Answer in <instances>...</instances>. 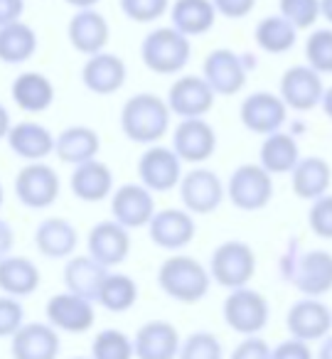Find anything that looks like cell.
I'll use <instances>...</instances> for the list:
<instances>
[{
	"label": "cell",
	"instance_id": "2",
	"mask_svg": "<svg viewBox=\"0 0 332 359\" xmlns=\"http://www.w3.org/2000/svg\"><path fill=\"white\" fill-rule=\"evenodd\" d=\"M158 285L168 298L185 305H192L199 303L209 293L212 273L197 259H192V256L173 254L160 264Z\"/></svg>",
	"mask_w": 332,
	"mask_h": 359
},
{
	"label": "cell",
	"instance_id": "6",
	"mask_svg": "<svg viewBox=\"0 0 332 359\" xmlns=\"http://www.w3.org/2000/svg\"><path fill=\"white\" fill-rule=\"evenodd\" d=\"M227 197L237 210L258 212L273 200V175L258 163H244L229 175Z\"/></svg>",
	"mask_w": 332,
	"mask_h": 359
},
{
	"label": "cell",
	"instance_id": "50",
	"mask_svg": "<svg viewBox=\"0 0 332 359\" xmlns=\"http://www.w3.org/2000/svg\"><path fill=\"white\" fill-rule=\"evenodd\" d=\"M13 128V121H11V114H8V109L3 104H0V140L8 138V133H11Z\"/></svg>",
	"mask_w": 332,
	"mask_h": 359
},
{
	"label": "cell",
	"instance_id": "39",
	"mask_svg": "<svg viewBox=\"0 0 332 359\" xmlns=\"http://www.w3.org/2000/svg\"><path fill=\"white\" fill-rule=\"evenodd\" d=\"M305 65L317 74H332V27L310 32L305 40Z\"/></svg>",
	"mask_w": 332,
	"mask_h": 359
},
{
	"label": "cell",
	"instance_id": "53",
	"mask_svg": "<svg viewBox=\"0 0 332 359\" xmlns=\"http://www.w3.org/2000/svg\"><path fill=\"white\" fill-rule=\"evenodd\" d=\"M65 3L72 8H77V11H91V8H96L99 0H65Z\"/></svg>",
	"mask_w": 332,
	"mask_h": 359
},
{
	"label": "cell",
	"instance_id": "4",
	"mask_svg": "<svg viewBox=\"0 0 332 359\" xmlns=\"http://www.w3.org/2000/svg\"><path fill=\"white\" fill-rule=\"evenodd\" d=\"M209 273L214 283H219L222 288H246L256 273V254L246 241L229 239L212 251Z\"/></svg>",
	"mask_w": 332,
	"mask_h": 359
},
{
	"label": "cell",
	"instance_id": "12",
	"mask_svg": "<svg viewBox=\"0 0 332 359\" xmlns=\"http://www.w3.org/2000/svg\"><path fill=\"white\" fill-rule=\"evenodd\" d=\"M239 118L244 128L256 135H271L283 128L288 121V106L278 94L271 91H253L239 106Z\"/></svg>",
	"mask_w": 332,
	"mask_h": 359
},
{
	"label": "cell",
	"instance_id": "33",
	"mask_svg": "<svg viewBox=\"0 0 332 359\" xmlns=\"http://www.w3.org/2000/svg\"><path fill=\"white\" fill-rule=\"evenodd\" d=\"M15 106L25 114H42L55 101V84L42 72H22L11 86Z\"/></svg>",
	"mask_w": 332,
	"mask_h": 359
},
{
	"label": "cell",
	"instance_id": "36",
	"mask_svg": "<svg viewBox=\"0 0 332 359\" xmlns=\"http://www.w3.org/2000/svg\"><path fill=\"white\" fill-rule=\"evenodd\" d=\"M253 40H256L258 50L266 52V55H286L296 47L298 27H293L278 13V15H268L258 20L256 30H253Z\"/></svg>",
	"mask_w": 332,
	"mask_h": 359
},
{
	"label": "cell",
	"instance_id": "13",
	"mask_svg": "<svg viewBox=\"0 0 332 359\" xmlns=\"http://www.w3.org/2000/svg\"><path fill=\"white\" fill-rule=\"evenodd\" d=\"M278 96L286 101L288 109L307 114V111L317 109V106L322 104V96H325L322 74H317V72L307 65L291 67V69L283 72Z\"/></svg>",
	"mask_w": 332,
	"mask_h": 359
},
{
	"label": "cell",
	"instance_id": "46",
	"mask_svg": "<svg viewBox=\"0 0 332 359\" xmlns=\"http://www.w3.org/2000/svg\"><path fill=\"white\" fill-rule=\"evenodd\" d=\"M214 8L222 18L227 20H241V18H248L256 8V0H212Z\"/></svg>",
	"mask_w": 332,
	"mask_h": 359
},
{
	"label": "cell",
	"instance_id": "34",
	"mask_svg": "<svg viewBox=\"0 0 332 359\" xmlns=\"http://www.w3.org/2000/svg\"><path fill=\"white\" fill-rule=\"evenodd\" d=\"M300 145L291 133H271L263 138L258 150V165L271 175H291L300 163Z\"/></svg>",
	"mask_w": 332,
	"mask_h": 359
},
{
	"label": "cell",
	"instance_id": "35",
	"mask_svg": "<svg viewBox=\"0 0 332 359\" xmlns=\"http://www.w3.org/2000/svg\"><path fill=\"white\" fill-rule=\"evenodd\" d=\"M37 52V32L27 22H13L0 27V62L3 65H25Z\"/></svg>",
	"mask_w": 332,
	"mask_h": 359
},
{
	"label": "cell",
	"instance_id": "17",
	"mask_svg": "<svg viewBox=\"0 0 332 359\" xmlns=\"http://www.w3.org/2000/svg\"><path fill=\"white\" fill-rule=\"evenodd\" d=\"M155 200L153 192L148 187H143L140 182H128L121 185L119 190L111 195V215L119 224H124L126 229H140L148 226L150 219L155 217Z\"/></svg>",
	"mask_w": 332,
	"mask_h": 359
},
{
	"label": "cell",
	"instance_id": "38",
	"mask_svg": "<svg viewBox=\"0 0 332 359\" xmlns=\"http://www.w3.org/2000/svg\"><path fill=\"white\" fill-rule=\"evenodd\" d=\"M133 339L121 330H101L91 342V359H133Z\"/></svg>",
	"mask_w": 332,
	"mask_h": 359
},
{
	"label": "cell",
	"instance_id": "44",
	"mask_svg": "<svg viewBox=\"0 0 332 359\" xmlns=\"http://www.w3.org/2000/svg\"><path fill=\"white\" fill-rule=\"evenodd\" d=\"M25 325V308L18 298L0 295V337H15Z\"/></svg>",
	"mask_w": 332,
	"mask_h": 359
},
{
	"label": "cell",
	"instance_id": "15",
	"mask_svg": "<svg viewBox=\"0 0 332 359\" xmlns=\"http://www.w3.org/2000/svg\"><path fill=\"white\" fill-rule=\"evenodd\" d=\"M202 76L217 96H234L246 86V62L229 47H219L204 57Z\"/></svg>",
	"mask_w": 332,
	"mask_h": 359
},
{
	"label": "cell",
	"instance_id": "41",
	"mask_svg": "<svg viewBox=\"0 0 332 359\" xmlns=\"http://www.w3.org/2000/svg\"><path fill=\"white\" fill-rule=\"evenodd\" d=\"M178 359H224V349L217 334L199 330L182 339Z\"/></svg>",
	"mask_w": 332,
	"mask_h": 359
},
{
	"label": "cell",
	"instance_id": "54",
	"mask_svg": "<svg viewBox=\"0 0 332 359\" xmlns=\"http://www.w3.org/2000/svg\"><path fill=\"white\" fill-rule=\"evenodd\" d=\"M320 8H322V18H325L332 27V0H320Z\"/></svg>",
	"mask_w": 332,
	"mask_h": 359
},
{
	"label": "cell",
	"instance_id": "52",
	"mask_svg": "<svg viewBox=\"0 0 332 359\" xmlns=\"http://www.w3.org/2000/svg\"><path fill=\"white\" fill-rule=\"evenodd\" d=\"M320 109H322V114H325L327 118L332 121V86H327V89H325V96H322Z\"/></svg>",
	"mask_w": 332,
	"mask_h": 359
},
{
	"label": "cell",
	"instance_id": "42",
	"mask_svg": "<svg viewBox=\"0 0 332 359\" xmlns=\"http://www.w3.org/2000/svg\"><path fill=\"white\" fill-rule=\"evenodd\" d=\"M170 0H119V8L133 22H155L170 11Z\"/></svg>",
	"mask_w": 332,
	"mask_h": 359
},
{
	"label": "cell",
	"instance_id": "5",
	"mask_svg": "<svg viewBox=\"0 0 332 359\" xmlns=\"http://www.w3.org/2000/svg\"><path fill=\"white\" fill-rule=\"evenodd\" d=\"M283 276L303 293V298H320L332 290V254L312 249L283 261Z\"/></svg>",
	"mask_w": 332,
	"mask_h": 359
},
{
	"label": "cell",
	"instance_id": "56",
	"mask_svg": "<svg viewBox=\"0 0 332 359\" xmlns=\"http://www.w3.org/2000/svg\"><path fill=\"white\" fill-rule=\"evenodd\" d=\"M72 359H91V357H72Z\"/></svg>",
	"mask_w": 332,
	"mask_h": 359
},
{
	"label": "cell",
	"instance_id": "10",
	"mask_svg": "<svg viewBox=\"0 0 332 359\" xmlns=\"http://www.w3.org/2000/svg\"><path fill=\"white\" fill-rule=\"evenodd\" d=\"M135 170H138L140 185L148 187L153 195L155 192H173L185 177L180 155L165 145H150L138 158Z\"/></svg>",
	"mask_w": 332,
	"mask_h": 359
},
{
	"label": "cell",
	"instance_id": "1",
	"mask_svg": "<svg viewBox=\"0 0 332 359\" xmlns=\"http://www.w3.org/2000/svg\"><path fill=\"white\" fill-rule=\"evenodd\" d=\"M170 111L168 101L158 94H135L121 109V130L131 143L140 145H158V140L170 128Z\"/></svg>",
	"mask_w": 332,
	"mask_h": 359
},
{
	"label": "cell",
	"instance_id": "3",
	"mask_svg": "<svg viewBox=\"0 0 332 359\" xmlns=\"http://www.w3.org/2000/svg\"><path fill=\"white\" fill-rule=\"evenodd\" d=\"M190 55H192L190 37H185L173 25L155 27L140 42V60L153 74L160 76L180 74L187 67Z\"/></svg>",
	"mask_w": 332,
	"mask_h": 359
},
{
	"label": "cell",
	"instance_id": "9",
	"mask_svg": "<svg viewBox=\"0 0 332 359\" xmlns=\"http://www.w3.org/2000/svg\"><path fill=\"white\" fill-rule=\"evenodd\" d=\"M15 197L27 210H50L60 197V175L47 163H27L15 175Z\"/></svg>",
	"mask_w": 332,
	"mask_h": 359
},
{
	"label": "cell",
	"instance_id": "22",
	"mask_svg": "<svg viewBox=\"0 0 332 359\" xmlns=\"http://www.w3.org/2000/svg\"><path fill=\"white\" fill-rule=\"evenodd\" d=\"M135 359H178L182 339L173 323L168 320H150L140 325L133 337Z\"/></svg>",
	"mask_w": 332,
	"mask_h": 359
},
{
	"label": "cell",
	"instance_id": "25",
	"mask_svg": "<svg viewBox=\"0 0 332 359\" xmlns=\"http://www.w3.org/2000/svg\"><path fill=\"white\" fill-rule=\"evenodd\" d=\"M6 140L8 148L18 158L27 160V163H45L47 155L55 153L57 135H52V130L37 121H22V123L13 126Z\"/></svg>",
	"mask_w": 332,
	"mask_h": 359
},
{
	"label": "cell",
	"instance_id": "14",
	"mask_svg": "<svg viewBox=\"0 0 332 359\" xmlns=\"http://www.w3.org/2000/svg\"><path fill=\"white\" fill-rule=\"evenodd\" d=\"M197 234L194 215L180 207H165L158 210L148 224V236L158 249L165 251H182L185 246L192 244Z\"/></svg>",
	"mask_w": 332,
	"mask_h": 359
},
{
	"label": "cell",
	"instance_id": "27",
	"mask_svg": "<svg viewBox=\"0 0 332 359\" xmlns=\"http://www.w3.org/2000/svg\"><path fill=\"white\" fill-rule=\"evenodd\" d=\"M35 246L47 259L69 261L79 246V234L72 222L62 219V217H47L35 229Z\"/></svg>",
	"mask_w": 332,
	"mask_h": 359
},
{
	"label": "cell",
	"instance_id": "8",
	"mask_svg": "<svg viewBox=\"0 0 332 359\" xmlns=\"http://www.w3.org/2000/svg\"><path fill=\"white\" fill-rule=\"evenodd\" d=\"M178 190L182 210L199 217L217 212L219 205L224 202V197H227V185L209 168H192L190 172H185Z\"/></svg>",
	"mask_w": 332,
	"mask_h": 359
},
{
	"label": "cell",
	"instance_id": "40",
	"mask_svg": "<svg viewBox=\"0 0 332 359\" xmlns=\"http://www.w3.org/2000/svg\"><path fill=\"white\" fill-rule=\"evenodd\" d=\"M278 13H281L293 27H298V32L310 30L322 18L320 0H278Z\"/></svg>",
	"mask_w": 332,
	"mask_h": 359
},
{
	"label": "cell",
	"instance_id": "24",
	"mask_svg": "<svg viewBox=\"0 0 332 359\" xmlns=\"http://www.w3.org/2000/svg\"><path fill=\"white\" fill-rule=\"evenodd\" d=\"M126 62L119 55L99 52L89 57L81 67V84L96 96H111L126 84Z\"/></svg>",
	"mask_w": 332,
	"mask_h": 359
},
{
	"label": "cell",
	"instance_id": "29",
	"mask_svg": "<svg viewBox=\"0 0 332 359\" xmlns=\"http://www.w3.org/2000/svg\"><path fill=\"white\" fill-rule=\"evenodd\" d=\"M219 13L212 0H175L170 6V25L185 37L207 35L217 22Z\"/></svg>",
	"mask_w": 332,
	"mask_h": 359
},
{
	"label": "cell",
	"instance_id": "21",
	"mask_svg": "<svg viewBox=\"0 0 332 359\" xmlns=\"http://www.w3.org/2000/svg\"><path fill=\"white\" fill-rule=\"evenodd\" d=\"M60 349V330L50 323H25L11 337L13 359H57Z\"/></svg>",
	"mask_w": 332,
	"mask_h": 359
},
{
	"label": "cell",
	"instance_id": "31",
	"mask_svg": "<svg viewBox=\"0 0 332 359\" xmlns=\"http://www.w3.org/2000/svg\"><path fill=\"white\" fill-rule=\"evenodd\" d=\"M40 269L27 256H8L0 261V290L11 298H27L40 288Z\"/></svg>",
	"mask_w": 332,
	"mask_h": 359
},
{
	"label": "cell",
	"instance_id": "11",
	"mask_svg": "<svg viewBox=\"0 0 332 359\" xmlns=\"http://www.w3.org/2000/svg\"><path fill=\"white\" fill-rule=\"evenodd\" d=\"M214 89L207 84V79L199 74H185L170 84L168 89V106L173 111V116H180V121L185 118H204L214 106Z\"/></svg>",
	"mask_w": 332,
	"mask_h": 359
},
{
	"label": "cell",
	"instance_id": "18",
	"mask_svg": "<svg viewBox=\"0 0 332 359\" xmlns=\"http://www.w3.org/2000/svg\"><path fill=\"white\" fill-rule=\"evenodd\" d=\"M173 150L182 163H207L217 150V133L207 118H185L173 133Z\"/></svg>",
	"mask_w": 332,
	"mask_h": 359
},
{
	"label": "cell",
	"instance_id": "26",
	"mask_svg": "<svg viewBox=\"0 0 332 359\" xmlns=\"http://www.w3.org/2000/svg\"><path fill=\"white\" fill-rule=\"evenodd\" d=\"M69 187H72V195L81 202H101L106 197L114 195V172L106 163H101L99 158L89 160V163H81L72 170V177H69Z\"/></svg>",
	"mask_w": 332,
	"mask_h": 359
},
{
	"label": "cell",
	"instance_id": "45",
	"mask_svg": "<svg viewBox=\"0 0 332 359\" xmlns=\"http://www.w3.org/2000/svg\"><path fill=\"white\" fill-rule=\"evenodd\" d=\"M271 352L273 349L268 347L266 339L253 334V337H244L241 342L234 347V352L229 359H271Z\"/></svg>",
	"mask_w": 332,
	"mask_h": 359
},
{
	"label": "cell",
	"instance_id": "51",
	"mask_svg": "<svg viewBox=\"0 0 332 359\" xmlns=\"http://www.w3.org/2000/svg\"><path fill=\"white\" fill-rule=\"evenodd\" d=\"M317 359H332V334H327L317 349Z\"/></svg>",
	"mask_w": 332,
	"mask_h": 359
},
{
	"label": "cell",
	"instance_id": "32",
	"mask_svg": "<svg viewBox=\"0 0 332 359\" xmlns=\"http://www.w3.org/2000/svg\"><path fill=\"white\" fill-rule=\"evenodd\" d=\"M99 150H101V138L89 126H69V128H65L57 135V143H55V155L62 163L72 165V168H77L81 163H89V160H96Z\"/></svg>",
	"mask_w": 332,
	"mask_h": 359
},
{
	"label": "cell",
	"instance_id": "30",
	"mask_svg": "<svg viewBox=\"0 0 332 359\" xmlns=\"http://www.w3.org/2000/svg\"><path fill=\"white\" fill-rule=\"evenodd\" d=\"M109 269L94 261L89 254L86 256H72L65 266V285L69 293L81 295L86 300H99V290L104 285Z\"/></svg>",
	"mask_w": 332,
	"mask_h": 359
},
{
	"label": "cell",
	"instance_id": "20",
	"mask_svg": "<svg viewBox=\"0 0 332 359\" xmlns=\"http://www.w3.org/2000/svg\"><path fill=\"white\" fill-rule=\"evenodd\" d=\"M47 323L52 325L60 332H69V334H79L94 325L96 313H94V303L81 295L74 293H57L47 300Z\"/></svg>",
	"mask_w": 332,
	"mask_h": 359
},
{
	"label": "cell",
	"instance_id": "43",
	"mask_svg": "<svg viewBox=\"0 0 332 359\" xmlns=\"http://www.w3.org/2000/svg\"><path fill=\"white\" fill-rule=\"evenodd\" d=\"M307 226H310V231L315 236L332 241V195L330 192L310 205V210H307Z\"/></svg>",
	"mask_w": 332,
	"mask_h": 359
},
{
	"label": "cell",
	"instance_id": "7",
	"mask_svg": "<svg viewBox=\"0 0 332 359\" xmlns=\"http://www.w3.org/2000/svg\"><path fill=\"white\" fill-rule=\"evenodd\" d=\"M222 315L224 323L234 332L244 334V337H253L268 325L271 308H268V300L258 290L246 285V288H237L227 295V300L222 305Z\"/></svg>",
	"mask_w": 332,
	"mask_h": 359
},
{
	"label": "cell",
	"instance_id": "48",
	"mask_svg": "<svg viewBox=\"0 0 332 359\" xmlns=\"http://www.w3.org/2000/svg\"><path fill=\"white\" fill-rule=\"evenodd\" d=\"M25 0H0V27L22 20Z\"/></svg>",
	"mask_w": 332,
	"mask_h": 359
},
{
	"label": "cell",
	"instance_id": "23",
	"mask_svg": "<svg viewBox=\"0 0 332 359\" xmlns=\"http://www.w3.org/2000/svg\"><path fill=\"white\" fill-rule=\"evenodd\" d=\"M67 37H69L72 47L79 55L94 57L99 52H104L106 45H109V37H111L109 20L96 8H91V11H77L69 20V27H67Z\"/></svg>",
	"mask_w": 332,
	"mask_h": 359
},
{
	"label": "cell",
	"instance_id": "28",
	"mask_svg": "<svg viewBox=\"0 0 332 359\" xmlns=\"http://www.w3.org/2000/svg\"><path fill=\"white\" fill-rule=\"evenodd\" d=\"M332 168L320 155H305L291 172V187L300 200H320L330 192Z\"/></svg>",
	"mask_w": 332,
	"mask_h": 359
},
{
	"label": "cell",
	"instance_id": "16",
	"mask_svg": "<svg viewBox=\"0 0 332 359\" xmlns=\"http://www.w3.org/2000/svg\"><path fill=\"white\" fill-rule=\"evenodd\" d=\"M286 327L291 337L307 344L325 339L332 330V310L320 298H300L288 308Z\"/></svg>",
	"mask_w": 332,
	"mask_h": 359
},
{
	"label": "cell",
	"instance_id": "47",
	"mask_svg": "<svg viewBox=\"0 0 332 359\" xmlns=\"http://www.w3.org/2000/svg\"><path fill=\"white\" fill-rule=\"evenodd\" d=\"M271 359H315V354H312L310 344L303 342V339H286V342H281L276 349L271 352Z\"/></svg>",
	"mask_w": 332,
	"mask_h": 359
},
{
	"label": "cell",
	"instance_id": "37",
	"mask_svg": "<svg viewBox=\"0 0 332 359\" xmlns=\"http://www.w3.org/2000/svg\"><path fill=\"white\" fill-rule=\"evenodd\" d=\"M138 300V283L126 273H109L99 290L101 308L109 313H126L131 310Z\"/></svg>",
	"mask_w": 332,
	"mask_h": 359
},
{
	"label": "cell",
	"instance_id": "49",
	"mask_svg": "<svg viewBox=\"0 0 332 359\" xmlns=\"http://www.w3.org/2000/svg\"><path fill=\"white\" fill-rule=\"evenodd\" d=\"M13 244H15V231L6 219H0V261L11 256Z\"/></svg>",
	"mask_w": 332,
	"mask_h": 359
},
{
	"label": "cell",
	"instance_id": "19",
	"mask_svg": "<svg viewBox=\"0 0 332 359\" xmlns=\"http://www.w3.org/2000/svg\"><path fill=\"white\" fill-rule=\"evenodd\" d=\"M86 249L94 261H99L106 269L124 264L131 254V234L124 224L116 219H104L91 226L86 236Z\"/></svg>",
	"mask_w": 332,
	"mask_h": 359
},
{
	"label": "cell",
	"instance_id": "55",
	"mask_svg": "<svg viewBox=\"0 0 332 359\" xmlns=\"http://www.w3.org/2000/svg\"><path fill=\"white\" fill-rule=\"evenodd\" d=\"M6 205V190H3V182H0V207Z\"/></svg>",
	"mask_w": 332,
	"mask_h": 359
}]
</instances>
